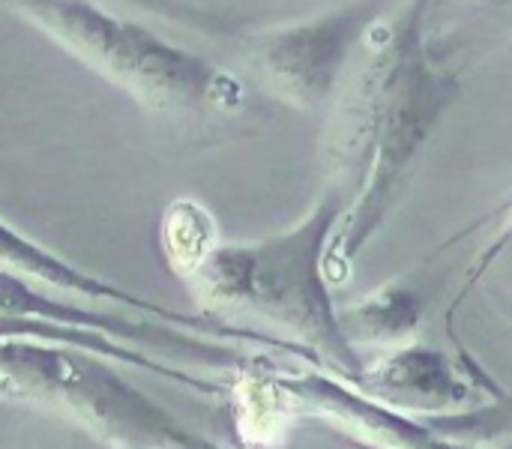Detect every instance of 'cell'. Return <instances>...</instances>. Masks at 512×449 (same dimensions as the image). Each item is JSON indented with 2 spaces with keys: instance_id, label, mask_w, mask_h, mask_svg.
<instances>
[{
  "instance_id": "1",
  "label": "cell",
  "mask_w": 512,
  "mask_h": 449,
  "mask_svg": "<svg viewBox=\"0 0 512 449\" xmlns=\"http://www.w3.org/2000/svg\"><path fill=\"white\" fill-rule=\"evenodd\" d=\"M342 210V192H327L297 225L279 234L252 243H216L186 276L204 315L267 321L288 333L300 351L354 381L366 363L342 330L330 294L333 282L324 270Z\"/></svg>"
},
{
  "instance_id": "2",
  "label": "cell",
  "mask_w": 512,
  "mask_h": 449,
  "mask_svg": "<svg viewBox=\"0 0 512 449\" xmlns=\"http://www.w3.org/2000/svg\"><path fill=\"white\" fill-rule=\"evenodd\" d=\"M3 3L147 111L186 120L237 108L243 99L237 78L201 54L171 45L147 24L108 12L99 0Z\"/></svg>"
},
{
  "instance_id": "3",
  "label": "cell",
  "mask_w": 512,
  "mask_h": 449,
  "mask_svg": "<svg viewBox=\"0 0 512 449\" xmlns=\"http://www.w3.org/2000/svg\"><path fill=\"white\" fill-rule=\"evenodd\" d=\"M111 363L114 360L78 345L0 339V402L69 420L105 447H210V441L180 426Z\"/></svg>"
},
{
  "instance_id": "4",
  "label": "cell",
  "mask_w": 512,
  "mask_h": 449,
  "mask_svg": "<svg viewBox=\"0 0 512 449\" xmlns=\"http://www.w3.org/2000/svg\"><path fill=\"white\" fill-rule=\"evenodd\" d=\"M462 93V75L423 33L405 54L393 84L369 129L366 165L354 201L342 210L327 246L324 270L333 285L351 276L360 252L378 237L411 189L417 165L435 138L441 120Z\"/></svg>"
},
{
  "instance_id": "5",
  "label": "cell",
  "mask_w": 512,
  "mask_h": 449,
  "mask_svg": "<svg viewBox=\"0 0 512 449\" xmlns=\"http://www.w3.org/2000/svg\"><path fill=\"white\" fill-rule=\"evenodd\" d=\"M381 9V0L351 3L261 30L249 39V69L279 102L318 111L333 102L366 27Z\"/></svg>"
},
{
  "instance_id": "6",
  "label": "cell",
  "mask_w": 512,
  "mask_h": 449,
  "mask_svg": "<svg viewBox=\"0 0 512 449\" xmlns=\"http://www.w3.org/2000/svg\"><path fill=\"white\" fill-rule=\"evenodd\" d=\"M0 312L9 315H30V318H45L57 321L66 327H87V330H102L126 345H141L156 357H165L171 363H213V366H231V369H249V357H240L231 348H222L207 339H195L183 330L165 327L168 321H135L126 318L123 312H102V309H87L69 300H57L45 294V285L36 288L30 285L27 276H18L12 270L0 267Z\"/></svg>"
},
{
  "instance_id": "7",
  "label": "cell",
  "mask_w": 512,
  "mask_h": 449,
  "mask_svg": "<svg viewBox=\"0 0 512 449\" xmlns=\"http://www.w3.org/2000/svg\"><path fill=\"white\" fill-rule=\"evenodd\" d=\"M240 375L276 408H303L306 414L327 417L351 432H360L372 444L384 447H435L441 435L426 423L417 420L393 405H384L363 393L357 384H342L327 375H306V378H279V375H258L252 366L240 369Z\"/></svg>"
},
{
  "instance_id": "8",
  "label": "cell",
  "mask_w": 512,
  "mask_h": 449,
  "mask_svg": "<svg viewBox=\"0 0 512 449\" xmlns=\"http://www.w3.org/2000/svg\"><path fill=\"white\" fill-rule=\"evenodd\" d=\"M0 267L12 270L18 276H27L30 282L48 285V288H60L66 294H78L84 300H102L111 303L117 309H135L141 315L168 321L174 327H186V330H201V333H213V336H231L234 327L216 321L213 315H180L171 312L147 297H138L120 285H111L87 270H81L78 264H69L66 258H60L57 252L45 249L42 243L24 237L21 231H15L9 222L0 219Z\"/></svg>"
},
{
  "instance_id": "9",
  "label": "cell",
  "mask_w": 512,
  "mask_h": 449,
  "mask_svg": "<svg viewBox=\"0 0 512 449\" xmlns=\"http://www.w3.org/2000/svg\"><path fill=\"white\" fill-rule=\"evenodd\" d=\"M372 399L393 405L405 414H450L462 411L474 390L471 378L459 375L450 357L432 345H405L390 351L351 381Z\"/></svg>"
},
{
  "instance_id": "10",
  "label": "cell",
  "mask_w": 512,
  "mask_h": 449,
  "mask_svg": "<svg viewBox=\"0 0 512 449\" xmlns=\"http://www.w3.org/2000/svg\"><path fill=\"white\" fill-rule=\"evenodd\" d=\"M0 339H42V342H63V345H78V348H87L93 354H102L114 363H123V366H132V369H141V372H150L156 378H165V381H174V384H183L189 390H198V393H207V396H216L222 393V387L216 384H207L204 378H195L192 372H183L180 366L174 363H165V357L159 360L156 354L150 351H141L135 345H126L102 330H87V327H66V324H57V321H45V318H30V315H9V312H0Z\"/></svg>"
},
{
  "instance_id": "11",
  "label": "cell",
  "mask_w": 512,
  "mask_h": 449,
  "mask_svg": "<svg viewBox=\"0 0 512 449\" xmlns=\"http://www.w3.org/2000/svg\"><path fill=\"white\" fill-rule=\"evenodd\" d=\"M426 315V300L414 285L390 282L366 300L339 312L345 336L357 342H405L417 333Z\"/></svg>"
},
{
  "instance_id": "12",
  "label": "cell",
  "mask_w": 512,
  "mask_h": 449,
  "mask_svg": "<svg viewBox=\"0 0 512 449\" xmlns=\"http://www.w3.org/2000/svg\"><path fill=\"white\" fill-rule=\"evenodd\" d=\"M216 246L213 216L189 198L174 201L162 219V252L168 264L186 279Z\"/></svg>"
},
{
  "instance_id": "13",
  "label": "cell",
  "mask_w": 512,
  "mask_h": 449,
  "mask_svg": "<svg viewBox=\"0 0 512 449\" xmlns=\"http://www.w3.org/2000/svg\"><path fill=\"white\" fill-rule=\"evenodd\" d=\"M99 3H117V6L147 12L153 18H162L189 30H201V33H231V24L222 15H216L213 9L195 0H99Z\"/></svg>"
},
{
  "instance_id": "14",
  "label": "cell",
  "mask_w": 512,
  "mask_h": 449,
  "mask_svg": "<svg viewBox=\"0 0 512 449\" xmlns=\"http://www.w3.org/2000/svg\"><path fill=\"white\" fill-rule=\"evenodd\" d=\"M474 30L471 39H483L486 33H512V0H474L471 6Z\"/></svg>"
},
{
  "instance_id": "15",
  "label": "cell",
  "mask_w": 512,
  "mask_h": 449,
  "mask_svg": "<svg viewBox=\"0 0 512 449\" xmlns=\"http://www.w3.org/2000/svg\"><path fill=\"white\" fill-rule=\"evenodd\" d=\"M501 405H504V411H507V420H510V429H512V396H504V399H501Z\"/></svg>"
}]
</instances>
